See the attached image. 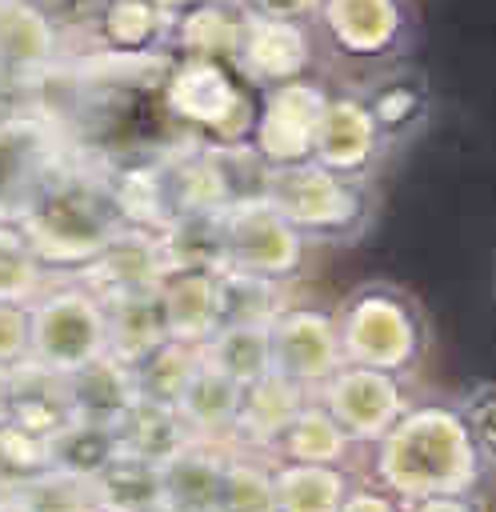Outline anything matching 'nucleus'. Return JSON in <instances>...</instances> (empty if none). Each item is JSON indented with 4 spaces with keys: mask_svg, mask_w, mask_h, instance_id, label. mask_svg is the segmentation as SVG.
Segmentation results:
<instances>
[{
    "mask_svg": "<svg viewBox=\"0 0 496 512\" xmlns=\"http://www.w3.org/2000/svg\"><path fill=\"white\" fill-rule=\"evenodd\" d=\"M352 472L380 484L404 508L428 496L488 492V464L476 452L456 400H412L400 420L368 448L356 452Z\"/></svg>",
    "mask_w": 496,
    "mask_h": 512,
    "instance_id": "1",
    "label": "nucleus"
},
{
    "mask_svg": "<svg viewBox=\"0 0 496 512\" xmlns=\"http://www.w3.org/2000/svg\"><path fill=\"white\" fill-rule=\"evenodd\" d=\"M124 212L112 192L108 164L68 148L48 184L40 188L36 204L20 220L24 236L32 240L36 256L52 276L84 272L124 228Z\"/></svg>",
    "mask_w": 496,
    "mask_h": 512,
    "instance_id": "2",
    "label": "nucleus"
},
{
    "mask_svg": "<svg viewBox=\"0 0 496 512\" xmlns=\"http://www.w3.org/2000/svg\"><path fill=\"white\" fill-rule=\"evenodd\" d=\"M332 320H336L344 364L380 368L404 380H412V372L424 364L432 344L424 304L392 280L356 284L332 308Z\"/></svg>",
    "mask_w": 496,
    "mask_h": 512,
    "instance_id": "3",
    "label": "nucleus"
},
{
    "mask_svg": "<svg viewBox=\"0 0 496 512\" xmlns=\"http://www.w3.org/2000/svg\"><path fill=\"white\" fill-rule=\"evenodd\" d=\"M256 88L228 60L168 56L160 76V108L180 140L240 148L252 136Z\"/></svg>",
    "mask_w": 496,
    "mask_h": 512,
    "instance_id": "4",
    "label": "nucleus"
},
{
    "mask_svg": "<svg viewBox=\"0 0 496 512\" xmlns=\"http://www.w3.org/2000/svg\"><path fill=\"white\" fill-rule=\"evenodd\" d=\"M264 196L308 244H352L376 220L372 184L336 176L316 160L264 168Z\"/></svg>",
    "mask_w": 496,
    "mask_h": 512,
    "instance_id": "5",
    "label": "nucleus"
},
{
    "mask_svg": "<svg viewBox=\"0 0 496 512\" xmlns=\"http://www.w3.org/2000/svg\"><path fill=\"white\" fill-rule=\"evenodd\" d=\"M108 352L104 296L80 276L64 272L28 304V356L52 372H76Z\"/></svg>",
    "mask_w": 496,
    "mask_h": 512,
    "instance_id": "6",
    "label": "nucleus"
},
{
    "mask_svg": "<svg viewBox=\"0 0 496 512\" xmlns=\"http://www.w3.org/2000/svg\"><path fill=\"white\" fill-rule=\"evenodd\" d=\"M316 44L336 64L380 72L404 60L412 44V4L408 0H320L312 16Z\"/></svg>",
    "mask_w": 496,
    "mask_h": 512,
    "instance_id": "7",
    "label": "nucleus"
},
{
    "mask_svg": "<svg viewBox=\"0 0 496 512\" xmlns=\"http://www.w3.org/2000/svg\"><path fill=\"white\" fill-rule=\"evenodd\" d=\"M224 220V268H240L276 284H296L308 272V240L288 224V216L264 196H240L220 208Z\"/></svg>",
    "mask_w": 496,
    "mask_h": 512,
    "instance_id": "8",
    "label": "nucleus"
},
{
    "mask_svg": "<svg viewBox=\"0 0 496 512\" xmlns=\"http://www.w3.org/2000/svg\"><path fill=\"white\" fill-rule=\"evenodd\" d=\"M64 132L40 112L0 116V224H20L64 160Z\"/></svg>",
    "mask_w": 496,
    "mask_h": 512,
    "instance_id": "9",
    "label": "nucleus"
},
{
    "mask_svg": "<svg viewBox=\"0 0 496 512\" xmlns=\"http://www.w3.org/2000/svg\"><path fill=\"white\" fill-rule=\"evenodd\" d=\"M324 104H328V88L312 76L264 88L256 96V120H252V136H248L252 156L264 168L312 160Z\"/></svg>",
    "mask_w": 496,
    "mask_h": 512,
    "instance_id": "10",
    "label": "nucleus"
},
{
    "mask_svg": "<svg viewBox=\"0 0 496 512\" xmlns=\"http://www.w3.org/2000/svg\"><path fill=\"white\" fill-rule=\"evenodd\" d=\"M312 396L328 408V416L344 428V436L356 448L376 444L400 420V412L412 404L404 376L364 368V364H340Z\"/></svg>",
    "mask_w": 496,
    "mask_h": 512,
    "instance_id": "11",
    "label": "nucleus"
},
{
    "mask_svg": "<svg viewBox=\"0 0 496 512\" xmlns=\"http://www.w3.org/2000/svg\"><path fill=\"white\" fill-rule=\"evenodd\" d=\"M268 340H272V372L288 376L304 392H316L340 364V336L332 308L324 304H284L268 320Z\"/></svg>",
    "mask_w": 496,
    "mask_h": 512,
    "instance_id": "12",
    "label": "nucleus"
},
{
    "mask_svg": "<svg viewBox=\"0 0 496 512\" xmlns=\"http://www.w3.org/2000/svg\"><path fill=\"white\" fill-rule=\"evenodd\" d=\"M312 60H316V32H312V24L244 12V36H240L236 68L244 72V80L256 92L304 80L312 72Z\"/></svg>",
    "mask_w": 496,
    "mask_h": 512,
    "instance_id": "13",
    "label": "nucleus"
},
{
    "mask_svg": "<svg viewBox=\"0 0 496 512\" xmlns=\"http://www.w3.org/2000/svg\"><path fill=\"white\" fill-rule=\"evenodd\" d=\"M384 140L376 132V120L360 96V88H344V92H328L324 116H320V132H316V148L312 160L324 164L336 176L348 180H372V172L380 168L384 156Z\"/></svg>",
    "mask_w": 496,
    "mask_h": 512,
    "instance_id": "14",
    "label": "nucleus"
},
{
    "mask_svg": "<svg viewBox=\"0 0 496 512\" xmlns=\"http://www.w3.org/2000/svg\"><path fill=\"white\" fill-rule=\"evenodd\" d=\"M372 120H376V132L384 140V148H400L408 144L412 136L424 132V124L432 120V88H428V76L416 72L412 64L396 60L380 72L368 76V84L360 88Z\"/></svg>",
    "mask_w": 496,
    "mask_h": 512,
    "instance_id": "15",
    "label": "nucleus"
},
{
    "mask_svg": "<svg viewBox=\"0 0 496 512\" xmlns=\"http://www.w3.org/2000/svg\"><path fill=\"white\" fill-rule=\"evenodd\" d=\"M68 56L64 36L36 0H0V76L36 84Z\"/></svg>",
    "mask_w": 496,
    "mask_h": 512,
    "instance_id": "16",
    "label": "nucleus"
},
{
    "mask_svg": "<svg viewBox=\"0 0 496 512\" xmlns=\"http://www.w3.org/2000/svg\"><path fill=\"white\" fill-rule=\"evenodd\" d=\"M172 28H176V12H168L156 0H104L84 52L128 56V60L168 56Z\"/></svg>",
    "mask_w": 496,
    "mask_h": 512,
    "instance_id": "17",
    "label": "nucleus"
},
{
    "mask_svg": "<svg viewBox=\"0 0 496 512\" xmlns=\"http://www.w3.org/2000/svg\"><path fill=\"white\" fill-rule=\"evenodd\" d=\"M172 272L168 252L160 244V232L140 228V224H124L112 244L80 272L100 296H116V292H136V288H160V280Z\"/></svg>",
    "mask_w": 496,
    "mask_h": 512,
    "instance_id": "18",
    "label": "nucleus"
},
{
    "mask_svg": "<svg viewBox=\"0 0 496 512\" xmlns=\"http://www.w3.org/2000/svg\"><path fill=\"white\" fill-rule=\"evenodd\" d=\"M308 396L312 392H304L300 384H292L280 372H268V376L244 384L232 444L236 448H256V452H268L272 456V444L280 440V432L292 424V416L304 408Z\"/></svg>",
    "mask_w": 496,
    "mask_h": 512,
    "instance_id": "19",
    "label": "nucleus"
},
{
    "mask_svg": "<svg viewBox=\"0 0 496 512\" xmlns=\"http://www.w3.org/2000/svg\"><path fill=\"white\" fill-rule=\"evenodd\" d=\"M228 448L232 444H216V440H196L192 436L176 456H168L160 464L164 504L172 512H216Z\"/></svg>",
    "mask_w": 496,
    "mask_h": 512,
    "instance_id": "20",
    "label": "nucleus"
},
{
    "mask_svg": "<svg viewBox=\"0 0 496 512\" xmlns=\"http://www.w3.org/2000/svg\"><path fill=\"white\" fill-rule=\"evenodd\" d=\"M160 308L168 324V340H184L204 348L220 328L216 316V272L212 268H172L160 280Z\"/></svg>",
    "mask_w": 496,
    "mask_h": 512,
    "instance_id": "21",
    "label": "nucleus"
},
{
    "mask_svg": "<svg viewBox=\"0 0 496 512\" xmlns=\"http://www.w3.org/2000/svg\"><path fill=\"white\" fill-rule=\"evenodd\" d=\"M240 36H244V8L236 0H204V4L176 12L168 56H200V60L236 64Z\"/></svg>",
    "mask_w": 496,
    "mask_h": 512,
    "instance_id": "22",
    "label": "nucleus"
},
{
    "mask_svg": "<svg viewBox=\"0 0 496 512\" xmlns=\"http://www.w3.org/2000/svg\"><path fill=\"white\" fill-rule=\"evenodd\" d=\"M8 420L36 432V436H52L72 420V396H68V376L52 372L44 364H36L32 356L20 360L12 368V408Z\"/></svg>",
    "mask_w": 496,
    "mask_h": 512,
    "instance_id": "23",
    "label": "nucleus"
},
{
    "mask_svg": "<svg viewBox=\"0 0 496 512\" xmlns=\"http://www.w3.org/2000/svg\"><path fill=\"white\" fill-rule=\"evenodd\" d=\"M240 392H244V384H236L232 376H224L220 368H212L208 360H200L196 376L188 380L184 396L176 400V412H180L188 436L232 444L236 412H240Z\"/></svg>",
    "mask_w": 496,
    "mask_h": 512,
    "instance_id": "24",
    "label": "nucleus"
},
{
    "mask_svg": "<svg viewBox=\"0 0 496 512\" xmlns=\"http://www.w3.org/2000/svg\"><path fill=\"white\" fill-rule=\"evenodd\" d=\"M68 396H72V416L96 420V424H120V416L140 400L132 364L116 360L112 352L88 360L84 368L68 372Z\"/></svg>",
    "mask_w": 496,
    "mask_h": 512,
    "instance_id": "25",
    "label": "nucleus"
},
{
    "mask_svg": "<svg viewBox=\"0 0 496 512\" xmlns=\"http://www.w3.org/2000/svg\"><path fill=\"white\" fill-rule=\"evenodd\" d=\"M104 312H108V352L124 364H136L140 356H148L152 348H160L168 340L160 288L104 296Z\"/></svg>",
    "mask_w": 496,
    "mask_h": 512,
    "instance_id": "26",
    "label": "nucleus"
},
{
    "mask_svg": "<svg viewBox=\"0 0 496 512\" xmlns=\"http://www.w3.org/2000/svg\"><path fill=\"white\" fill-rule=\"evenodd\" d=\"M356 444L344 436V428L328 416V408L308 396L304 408L292 416V424L272 444V460H296V464H356Z\"/></svg>",
    "mask_w": 496,
    "mask_h": 512,
    "instance_id": "27",
    "label": "nucleus"
},
{
    "mask_svg": "<svg viewBox=\"0 0 496 512\" xmlns=\"http://www.w3.org/2000/svg\"><path fill=\"white\" fill-rule=\"evenodd\" d=\"M356 484V472L344 464H296L272 460L276 512H340V500Z\"/></svg>",
    "mask_w": 496,
    "mask_h": 512,
    "instance_id": "28",
    "label": "nucleus"
},
{
    "mask_svg": "<svg viewBox=\"0 0 496 512\" xmlns=\"http://www.w3.org/2000/svg\"><path fill=\"white\" fill-rule=\"evenodd\" d=\"M92 496H96V512H148L164 504L160 464L132 452H116L92 476Z\"/></svg>",
    "mask_w": 496,
    "mask_h": 512,
    "instance_id": "29",
    "label": "nucleus"
},
{
    "mask_svg": "<svg viewBox=\"0 0 496 512\" xmlns=\"http://www.w3.org/2000/svg\"><path fill=\"white\" fill-rule=\"evenodd\" d=\"M188 428L180 420V412L172 404H156V400H136L120 424H116V448L144 456L152 464H164L168 456H176L188 444Z\"/></svg>",
    "mask_w": 496,
    "mask_h": 512,
    "instance_id": "30",
    "label": "nucleus"
},
{
    "mask_svg": "<svg viewBox=\"0 0 496 512\" xmlns=\"http://www.w3.org/2000/svg\"><path fill=\"white\" fill-rule=\"evenodd\" d=\"M284 304H288V284H276L240 268H216L220 324H268Z\"/></svg>",
    "mask_w": 496,
    "mask_h": 512,
    "instance_id": "31",
    "label": "nucleus"
},
{
    "mask_svg": "<svg viewBox=\"0 0 496 512\" xmlns=\"http://www.w3.org/2000/svg\"><path fill=\"white\" fill-rule=\"evenodd\" d=\"M200 352L212 368H220L236 384H252L272 372L268 324H220Z\"/></svg>",
    "mask_w": 496,
    "mask_h": 512,
    "instance_id": "32",
    "label": "nucleus"
},
{
    "mask_svg": "<svg viewBox=\"0 0 496 512\" xmlns=\"http://www.w3.org/2000/svg\"><path fill=\"white\" fill-rule=\"evenodd\" d=\"M216 512H276L272 456L256 448H228Z\"/></svg>",
    "mask_w": 496,
    "mask_h": 512,
    "instance_id": "33",
    "label": "nucleus"
},
{
    "mask_svg": "<svg viewBox=\"0 0 496 512\" xmlns=\"http://www.w3.org/2000/svg\"><path fill=\"white\" fill-rule=\"evenodd\" d=\"M204 352L196 344H184V340H164L160 348H152L148 356H140L132 364V380H136V392L140 400H156V404H172L184 396L188 380L196 376Z\"/></svg>",
    "mask_w": 496,
    "mask_h": 512,
    "instance_id": "34",
    "label": "nucleus"
},
{
    "mask_svg": "<svg viewBox=\"0 0 496 512\" xmlns=\"http://www.w3.org/2000/svg\"><path fill=\"white\" fill-rule=\"evenodd\" d=\"M116 452H120L116 448V428L112 424H96V420H80V416H72L60 432L48 436L52 468L84 476V480H92Z\"/></svg>",
    "mask_w": 496,
    "mask_h": 512,
    "instance_id": "35",
    "label": "nucleus"
},
{
    "mask_svg": "<svg viewBox=\"0 0 496 512\" xmlns=\"http://www.w3.org/2000/svg\"><path fill=\"white\" fill-rule=\"evenodd\" d=\"M12 512H96V496H92V480L60 472V468H44L32 480L8 488L0 496Z\"/></svg>",
    "mask_w": 496,
    "mask_h": 512,
    "instance_id": "36",
    "label": "nucleus"
},
{
    "mask_svg": "<svg viewBox=\"0 0 496 512\" xmlns=\"http://www.w3.org/2000/svg\"><path fill=\"white\" fill-rule=\"evenodd\" d=\"M172 268H224V220L220 212H188L160 232Z\"/></svg>",
    "mask_w": 496,
    "mask_h": 512,
    "instance_id": "37",
    "label": "nucleus"
},
{
    "mask_svg": "<svg viewBox=\"0 0 496 512\" xmlns=\"http://www.w3.org/2000/svg\"><path fill=\"white\" fill-rule=\"evenodd\" d=\"M52 272L36 256L32 240L24 236L20 224H0V304H32Z\"/></svg>",
    "mask_w": 496,
    "mask_h": 512,
    "instance_id": "38",
    "label": "nucleus"
},
{
    "mask_svg": "<svg viewBox=\"0 0 496 512\" xmlns=\"http://www.w3.org/2000/svg\"><path fill=\"white\" fill-rule=\"evenodd\" d=\"M52 468V456H48V440L20 428V424H0V496L24 480H32L36 472Z\"/></svg>",
    "mask_w": 496,
    "mask_h": 512,
    "instance_id": "39",
    "label": "nucleus"
},
{
    "mask_svg": "<svg viewBox=\"0 0 496 512\" xmlns=\"http://www.w3.org/2000/svg\"><path fill=\"white\" fill-rule=\"evenodd\" d=\"M452 400H456V408L468 424V436H472L476 452L484 456L488 472L496 476V380H476Z\"/></svg>",
    "mask_w": 496,
    "mask_h": 512,
    "instance_id": "40",
    "label": "nucleus"
},
{
    "mask_svg": "<svg viewBox=\"0 0 496 512\" xmlns=\"http://www.w3.org/2000/svg\"><path fill=\"white\" fill-rule=\"evenodd\" d=\"M36 4L56 24V32L64 36L68 56H76V52H84V44L92 36V24H96V12H100L104 0H36Z\"/></svg>",
    "mask_w": 496,
    "mask_h": 512,
    "instance_id": "41",
    "label": "nucleus"
},
{
    "mask_svg": "<svg viewBox=\"0 0 496 512\" xmlns=\"http://www.w3.org/2000/svg\"><path fill=\"white\" fill-rule=\"evenodd\" d=\"M20 360H28V308L0 304V364L16 368Z\"/></svg>",
    "mask_w": 496,
    "mask_h": 512,
    "instance_id": "42",
    "label": "nucleus"
},
{
    "mask_svg": "<svg viewBox=\"0 0 496 512\" xmlns=\"http://www.w3.org/2000/svg\"><path fill=\"white\" fill-rule=\"evenodd\" d=\"M340 512H408V508H404L392 492H384L380 484L356 476V484H352L348 496L340 500Z\"/></svg>",
    "mask_w": 496,
    "mask_h": 512,
    "instance_id": "43",
    "label": "nucleus"
},
{
    "mask_svg": "<svg viewBox=\"0 0 496 512\" xmlns=\"http://www.w3.org/2000/svg\"><path fill=\"white\" fill-rule=\"evenodd\" d=\"M244 12L252 16H276V20H304L312 24L320 0H236Z\"/></svg>",
    "mask_w": 496,
    "mask_h": 512,
    "instance_id": "44",
    "label": "nucleus"
},
{
    "mask_svg": "<svg viewBox=\"0 0 496 512\" xmlns=\"http://www.w3.org/2000/svg\"><path fill=\"white\" fill-rule=\"evenodd\" d=\"M408 512H488L480 492H456V496H428L408 504Z\"/></svg>",
    "mask_w": 496,
    "mask_h": 512,
    "instance_id": "45",
    "label": "nucleus"
},
{
    "mask_svg": "<svg viewBox=\"0 0 496 512\" xmlns=\"http://www.w3.org/2000/svg\"><path fill=\"white\" fill-rule=\"evenodd\" d=\"M8 408H12V368L0 364V424H8Z\"/></svg>",
    "mask_w": 496,
    "mask_h": 512,
    "instance_id": "46",
    "label": "nucleus"
},
{
    "mask_svg": "<svg viewBox=\"0 0 496 512\" xmlns=\"http://www.w3.org/2000/svg\"><path fill=\"white\" fill-rule=\"evenodd\" d=\"M156 4H164L168 12H180V8H192V4H204V0H156Z\"/></svg>",
    "mask_w": 496,
    "mask_h": 512,
    "instance_id": "47",
    "label": "nucleus"
},
{
    "mask_svg": "<svg viewBox=\"0 0 496 512\" xmlns=\"http://www.w3.org/2000/svg\"><path fill=\"white\" fill-rule=\"evenodd\" d=\"M148 512H172V508H168V504H156V508H148Z\"/></svg>",
    "mask_w": 496,
    "mask_h": 512,
    "instance_id": "48",
    "label": "nucleus"
},
{
    "mask_svg": "<svg viewBox=\"0 0 496 512\" xmlns=\"http://www.w3.org/2000/svg\"><path fill=\"white\" fill-rule=\"evenodd\" d=\"M0 512H12V508H8V504H4V500H0Z\"/></svg>",
    "mask_w": 496,
    "mask_h": 512,
    "instance_id": "49",
    "label": "nucleus"
}]
</instances>
